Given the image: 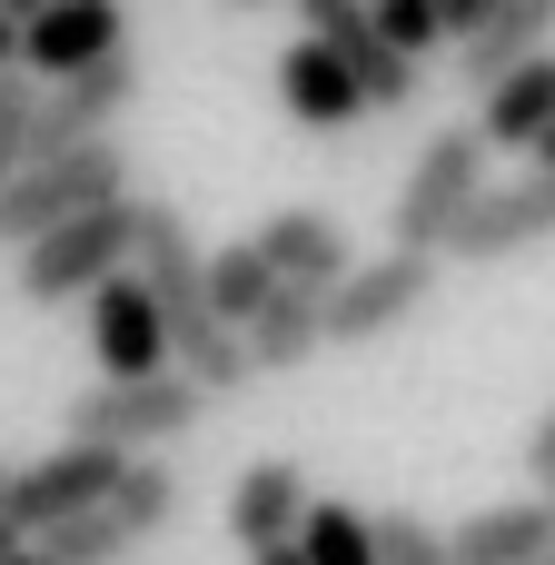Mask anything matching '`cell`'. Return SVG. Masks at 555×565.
<instances>
[{"label":"cell","mask_w":555,"mask_h":565,"mask_svg":"<svg viewBox=\"0 0 555 565\" xmlns=\"http://www.w3.org/2000/svg\"><path fill=\"white\" fill-rule=\"evenodd\" d=\"M109 516H119L129 536H159V526L179 516V477H169L159 457H129V477H119V497H109Z\"/></svg>","instance_id":"obj_21"},{"label":"cell","mask_w":555,"mask_h":565,"mask_svg":"<svg viewBox=\"0 0 555 565\" xmlns=\"http://www.w3.org/2000/svg\"><path fill=\"white\" fill-rule=\"evenodd\" d=\"M228 10H268V0H228Z\"/></svg>","instance_id":"obj_35"},{"label":"cell","mask_w":555,"mask_h":565,"mask_svg":"<svg viewBox=\"0 0 555 565\" xmlns=\"http://www.w3.org/2000/svg\"><path fill=\"white\" fill-rule=\"evenodd\" d=\"M487 139H477V119L467 129H437L427 149H417V169L397 179V209H387V248H407V258H447V238L467 228V209L497 189L487 179Z\"/></svg>","instance_id":"obj_2"},{"label":"cell","mask_w":555,"mask_h":565,"mask_svg":"<svg viewBox=\"0 0 555 565\" xmlns=\"http://www.w3.org/2000/svg\"><path fill=\"white\" fill-rule=\"evenodd\" d=\"M308 516H318V497H308V477H298L288 457H268V467H248V477L228 487V536H238L248 556L298 546V536H308Z\"/></svg>","instance_id":"obj_14"},{"label":"cell","mask_w":555,"mask_h":565,"mask_svg":"<svg viewBox=\"0 0 555 565\" xmlns=\"http://www.w3.org/2000/svg\"><path fill=\"white\" fill-rule=\"evenodd\" d=\"M0 70H20V20L0 10Z\"/></svg>","instance_id":"obj_28"},{"label":"cell","mask_w":555,"mask_h":565,"mask_svg":"<svg viewBox=\"0 0 555 565\" xmlns=\"http://www.w3.org/2000/svg\"><path fill=\"white\" fill-rule=\"evenodd\" d=\"M308 565H387L377 556V516H357V507H338V497H318V516H308Z\"/></svg>","instance_id":"obj_20"},{"label":"cell","mask_w":555,"mask_h":565,"mask_svg":"<svg viewBox=\"0 0 555 565\" xmlns=\"http://www.w3.org/2000/svg\"><path fill=\"white\" fill-rule=\"evenodd\" d=\"M10 556H20V526H10V516H0V565H10Z\"/></svg>","instance_id":"obj_32"},{"label":"cell","mask_w":555,"mask_h":565,"mask_svg":"<svg viewBox=\"0 0 555 565\" xmlns=\"http://www.w3.org/2000/svg\"><path fill=\"white\" fill-rule=\"evenodd\" d=\"M248 565H308V546H268V556H248Z\"/></svg>","instance_id":"obj_30"},{"label":"cell","mask_w":555,"mask_h":565,"mask_svg":"<svg viewBox=\"0 0 555 565\" xmlns=\"http://www.w3.org/2000/svg\"><path fill=\"white\" fill-rule=\"evenodd\" d=\"M10 477H20V467H10V457H0V507H10Z\"/></svg>","instance_id":"obj_33"},{"label":"cell","mask_w":555,"mask_h":565,"mask_svg":"<svg viewBox=\"0 0 555 565\" xmlns=\"http://www.w3.org/2000/svg\"><path fill=\"white\" fill-rule=\"evenodd\" d=\"M278 288H288V278L268 268V248H258V238H238V248H209V298H218V318H228L238 338L268 318V298H278Z\"/></svg>","instance_id":"obj_19"},{"label":"cell","mask_w":555,"mask_h":565,"mask_svg":"<svg viewBox=\"0 0 555 565\" xmlns=\"http://www.w3.org/2000/svg\"><path fill=\"white\" fill-rule=\"evenodd\" d=\"M209 407H218V397H209L199 377H179V367H169V377H139V387H109V377H99V387H79L60 427H70V447L159 457V447L199 437V427H209Z\"/></svg>","instance_id":"obj_3"},{"label":"cell","mask_w":555,"mask_h":565,"mask_svg":"<svg viewBox=\"0 0 555 565\" xmlns=\"http://www.w3.org/2000/svg\"><path fill=\"white\" fill-rule=\"evenodd\" d=\"M139 278H149V298H159V328H169V358H179V377H199L209 397H238V387H258V358H248V338H238V328L218 318V298H209V248L189 238V218H179L169 199H149Z\"/></svg>","instance_id":"obj_1"},{"label":"cell","mask_w":555,"mask_h":565,"mask_svg":"<svg viewBox=\"0 0 555 565\" xmlns=\"http://www.w3.org/2000/svg\"><path fill=\"white\" fill-rule=\"evenodd\" d=\"M109 60H129V10H119V0H50V10L20 30V70H30L40 89H60V79H79V70H109Z\"/></svg>","instance_id":"obj_8"},{"label":"cell","mask_w":555,"mask_h":565,"mask_svg":"<svg viewBox=\"0 0 555 565\" xmlns=\"http://www.w3.org/2000/svg\"><path fill=\"white\" fill-rule=\"evenodd\" d=\"M437 268H447V258H407V248H377V258H357V278L328 298V348H367V338L407 328V318L437 298Z\"/></svg>","instance_id":"obj_7"},{"label":"cell","mask_w":555,"mask_h":565,"mask_svg":"<svg viewBox=\"0 0 555 565\" xmlns=\"http://www.w3.org/2000/svg\"><path fill=\"white\" fill-rule=\"evenodd\" d=\"M526 169H546V179H555V129L536 139V149H526Z\"/></svg>","instance_id":"obj_29"},{"label":"cell","mask_w":555,"mask_h":565,"mask_svg":"<svg viewBox=\"0 0 555 565\" xmlns=\"http://www.w3.org/2000/svg\"><path fill=\"white\" fill-rule=\"evenodd\" d=\"M497 10H506V0H437V20H447V40H457V50H467V40H477Z\"/></svg>","instance_id":"obj_26"},{"label":"cell","mask_w":555,"mask_h":565,"mask_svg":"<svg viewBox=\"0 0 555 565\" xmlns=\"http://www.w3.org/2000/svg\"><path fill=\"white\" fill-rule=\"evenodd\" d=\"M89 358H99L109 387H139V377H169V367H179V358H169V328H159V298H149L139 268L89 298Z\"/></svg>","instance_id":"obj_9"},{"label":"cell","mask_w":555,"mask_h":565,"mask_svg":"<svg viewBox=\"0 0 555 565\" xmlns=\"http://www.w3.org/2000/svg\"><path fill=\"white\" fill-rule=\"evenodd\" d=\"M526 477H536V487L555 497V407L536 417V427H526Z\"/></svg>","instance_id":"obj_27"},{"label":"cell","mask_w":555,"mask_h":565,"mask_svg":"<svg viewBox=\"0 0 555 565\" xmlns=\"http://www.w3.org/2000/svg\"><path fill=\"white\" fill-rule=\"evenodd\" d=\"M129 546H139V536H129L109 507H99V516H79V526H60V536H40V556H50V565H119Z\"/></svg>","instance_id":"obj_23"},{"label":"cell","mask_w":555,"mask_h":565,"mask_svg":"<svg viewBox=\"0 0 555 565\" xmlns=\"http://www.w3.org/2000/svg\"><path fill=\"white\" fill-rule=\"evenodd\" d=\"M258 248H268V268H278L288 288H318V298H338V288L357 278V248H348V228H338L328 209H278V218L258 228Z\"/></svg>","instance_id":"obj_13"},{"label":"cell","mask_w":555,"mask_h":565,"mask_svg":"<svg viewBox=\"0 0 555 565\" xmlns=\"http://www.w3.org/2000/svg\"><path fill=\"white\" fill-rule=\"evenodd\" d=\"M139 238H149V199H119V209H89V218L50 228L40 248H20V298H30V308L99 298L109 278L139 268Z\"/></svg>","instance_id":"obj_4"},{"label":"cell","mask_w":555,"mask_h":565,"mask_svg":"<svg viewBox=\"0 0 555 565\" xmlns=\"http://www.w3.org/2000/svg\"><path fill=\"white\" fill-rule=\"evenodd\" d=\"M546 129H555V50L526 60L516 79H497V89L477 99V139H487V149H536Z\"/></svg>","instance_id":"obj_17"},{"label":"cell","mask_w":555,"mask_h":565,"mask_svg":"<svg viewBox=\"0 0 555 565\" xmlns=\"http://www.w3.org/2000/svg\"><path fill=\"white\" fill-rule=\"evenodd\" d=\"M377 556L387 565H457V546H447V526H427L417 507H387V516H377Z\"/></svg>","instance_id":"obj_24"},{"label":"cell","mask_w":555,"mask_h":565,"mask_svg":"<svg viewBox=\"0 0 555 565\" xmlns=\"http://www.w3.org/2000/svg\"><path fill=\"white\" fill-rule=\"evenodd\" d=\"M0 10H10V20H20V30H30V20H40V10H50V0H0Z\"/></svg>","instance_id":"obj_31"},{"label":"cell","mask_w":555,"mask_h":565,"mask_svg":"<svg viewBox=\"0 0 555 565\" xmlns=\"http://www.w3.org/2000/svg\"><path fill=\"white\" fill-rule=\"evenodd\" d=\"M10 565H50V556H40V546H20V556H10Z\"/></svg>","instance_id":"obj_34"},{"label":"cell","mask_w":555,"mask_h":565,"mask_svg":"<svg viewBox=\"0 0 555 565\" xmlns=\"http://www.w3.org/2000/svg\"><path fill=\"white\" fill-rule=\"evenodd\" d=\"M457 565H546L555 556V497H506V507H477L467 526H447Z\"/></svg>","instance_id":"obj_15"},{"label":"cell","mask_w":555,"mask_h":565,"mask_svg":"<svg viewBox=\"0 0 555 565\" xmlns=\"http://www.w3.org/2000/svg\"><path fill=\"white\" fill-rule=\"evenodd\" d=\"M278 109L298 119V129H348V119H367V79H357V60L348 50H328V40H288L278 50Z\"/></svg>","instance_id":"obj_12"},{"label":"cell","mask_w":555,"mask_h":565,"mask_svg":"<svg viewBox=\"0 0 555 565\" xmlns=\"http://www.w3.org/2000/svg\"><path fill=\"white\" fill-rule=\"evenodd\" d=\"M129 199V139H89V149H60V159H30L10 189H0V238L10 248H40L50 228L89 218V209H119Z\"/></svg>","instance_id":"obj_5"},{"label":"cell","mask_w":555,"mask_h":565,"mask_svg":"<svg viewBox=\"0 0 555 565\" xmlns=\"http://www.w3.org/2000/svg\"><path fill=\"white\" fill-rule=\"evenodd\" d=\"M129 109H139V60L79 70V79L40 89V149H30V159H60V149H89V139H109Z\"/></svg>","instance_id":"obj_11"},{"label":"cell","mask_w":555,"mask_h":565,"mask_svg":"<svg viewBox=\"0 0 555 565\" xmlns=\"http://www.w3.org/2000/svg\"><path fill=\"white\" fill-rule=\"evenodd\" d=\"M318 348H328V298H318V288H278V298H268V318L248 328L258 377H288V367H308Z\"/></svg>","instance_id":"obj_18"},{"label":"cell","mask_w":555,"mask_h":565,"mask_svg":"<svg viewBox=\"0 0 555 565\" xmlns=\"http://www.w3.org/2000/svg\"><path fill=\"white\" fill-rule=\"evenodd\" d=\"M546 50H555V0H506L477 40L457 50V79L487 99L497 79H516V70H526V60H546Z\"/></svg>","instance_id":"obj_16"},{"label":"cell","mask_w":555,"mask_h":565,"mask_svg":"<svg viewBox=\"0 0 555 565\" xmlns=\"http://www.w3.org/2000/svg\"><path fill=\"white\" fill-rule=\"evenodd\" d=\"M546 565H555V556H546Z\"/></svg>","instance_id":"obj_36"},{"label":"cell","mask_w":555,"mask_h":565,"mask_svg":"<svg viewBox=\"0 0 555 565\" xmlns=\"http://www.w3.org/2000/svg\"><path fill=\"white\" fill-rule=\"evenodd\" d=\"M119 477H129V457H109V447H50V457H30L20 477H10V526H20V546H40V536H60V526H79V516H99L109 497H119Z\"/></svg>","instance_id":"obj_6"},{"label":"cell","mask_w":555,"mask_h":565,"mask_svg":"<svg viewBox=\"0 0 555 565\" xmlns=\"http://www.w3.org/2000/svg\"><path fill=\"white\" fill-rule=\"evenodd\" d=\"M377 40H387L397 60H427V50L447 40V20H437V0H377Z\"/></svg>","instance_id":"obj_25"},{"label":"cell","mask_w":555,"mask_h":565,"mask_svg":"<svg viewBox=\"0 0 555 565\" xmlns=\"http://www.w3.org/2000/svg\"><path fill=\"white\" fill-rule=\"evenodd\" d=\"M546 238H555V179L526 169V179H497V189L467 209V228L447 238V258H457V268H497V258H526V248H546Z\"/></svg>","instance_id":"obj_10"},{"label":"cell","mask_w":555,"mask_h":565,"mask_svg":"<svg viewBox=\"0 0 555 565\" xmlns=\"http://www.w3.org/2000/svg\"><path fill=\"white\" fill-rule=\"evenodd\" d=\"M30 149H40V79L30 70H0V189L30 169Z\"/></svg>","instance_id":"obj_22"}]
</instances>
